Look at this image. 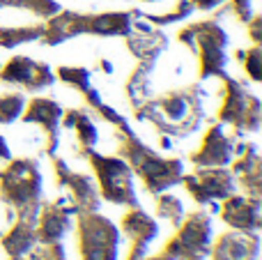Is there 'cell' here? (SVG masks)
Here are the masks:
<instances>
[{
	"instance_id": "cell-1",
	"label": "cell",
	"mask_w": 262,
	"mask_h": 260,
	"mask_svg": "<svg viewBox=\"0 0 262 260\" xmlns=\"http://www.w3.org/2000/svg\"><path fill=\"white\" fill-rule=\"evenodd\" d=\"M205 90L200 85H189L182 90H170L166 95L152 99L136 109L134 118L138 122H149L159 134H166L170 138H186L203 124Z\"/></svg>"
},
{
	"instance_id": "cell-2",
	"label": "cell",
	"mask_w": 262,
	"mask_h": 260,
	"mask_svg": "<svg viewBox=\"0 0 262 260\" xmlns=\"http://www.w3.org/2000/svg\"><path fill=\"white\" fill-rule=\"evenodd\" d=\"M115 138H118V157L131 166L134 175H138L143 187L147 189L152 196L170 189L172 184H180L182 175H184V164L180 159H163L159 157L152 147H147L134 129H115Z\"/></svg>"
},
{
	"instance_id": "cell-3",
	"label": "cell",
	"mask_w": 262,
	"mask_h": 260,
	"mask_svg": "<svg viewBox=\"0 0 262 260\" xmlns=\"http://www.w3.org/2000/svg\"><path fill=\"white\" fill-rule=\"evenodd\" d=\"M44 193L39 164L35 159H9L0 170V198L16 216L37 219Z\"/></svg>"
},
{
	"instance_id": "cell-4",
	"label": "cell",
	"mask_w": 262,
	"mask_h": 260,
	"mask_svg": "<svg viewBox=\"0 0 262 260\" xmlns=\"http://www.w3.org/2000/svg\"><path fill=\"white\" fill-rule=\"evenodd\" d=\"M180 44L189 46V51L198 53V76L200 81L212 76H226V46H228V32L219 23V16L205 18L184 26L177 32Z\"/></svg>"
},
{
	"instance_id": "cell-5",
	"label": "cell",
	"mask_w": 262,
	"mask_h": 260,
	"mask_svg": "<svg viewBox=\"0 0 262 260\" xmlns=\"http://www.w3.org/2000/svg\"><path fill=\"white\" fill-rule=\"evenodd\" d=\"M83 159L90 161L97 175V184H99V196L104 201L127 207L138 205L134 189V170L122 157H106L95 150H88L83 152Z\"/></svg>"
},
{
	"instance_id": "cell-6",
	"label": "cell",
	"mask_w": 262,
	"mask_h": 260,
	"mask_svg": "<svg viewBox=\"0 0 262 260\" xmlns=\"http://www.w3.org/2000/svg\"><path fill=\"white\" fill-rule=\"evenodd\" d=\"M223 81V101L219 106V122L230 124L237 134L258 132L262 120V104L260 99L242 81L232 76H221Z\"/></svg>"
},
{
	"instance_id": "cell-7",
	"label": "cell",
	"mask_w": 262,
	"mask_h": 260,
	"mask_svg": "<svg viewBox=\"0 0 262 260\" xmlns=\"http://www.w3.org/2000/svg\"><path fill=\"white\" fill-rule=\"evenodd\" d=\"M122 233L108 219L97 212L78 214V253L81 260H118Z\"/></svg>"
},
{
	"instance_id": "cell-8",
	"label": "cell",
	"mask_w": 262,
	"mask_h": 260,
	"mask_svg": "<svg viewBox=\"0 0 262 260\" xmlns=\"http://www.w3.org/2000/svg\"><path fill=\"white\" fill-rule=\"evenodd\" d=\"M180 184L191 193L195 203L207 205L209 214L219 212V201L235 193V175L226 166H214V168H195L193 173L182 175Z\"/></svg>"
},
{
	"instance_id": "cell-9",
	"label": "cell",
	"mask_w": 262,
	"mask_h": 260,
	"mask_svg": "<svg viewBox=\"0 0 262 260\" xmlns=\"http://www.w3.org/2000/svg\"><path fill=\"white\" fill-rule=\"evenodd\" d=\"M212 240L209 212H193L182 219V224L177 226V233L166 242L161 253L170 260H182L186 256H207Z\"/></svg>"
},
{
	"instance_id": "cell-10",
	"label": "cell",
	"mask_w": 262,
	"mask_h": 260,
	"mask_svg": "<svg viewBox=\"0 0 262 260\" xmlns=\"http://www.w3.org/2000/svg\"><path fill=\"white\" fill-rule=\"evenodd\" d=\"M62 106L51 97H35L26 101L21 118L26 124H37L44 134V155L55 157L60 145V120H62Z\"/></svg>"
},
{
	"instance_id": "cell-11",
	"label": "cell",
	"mask_w": 262,
	"mask_h": 260,
	"mask_svg": "<svg viewBox=\"0 0 262 260\" xmlns=\"http://www.w3.org/2000/svg\"><path fill=\"white\" fill-rule=\"evenodd\" d=\"M53 159V170L58 178V187H67L69 189V201L76 207V214H88V212H97L99 210V189L97 182L85 173H76L69 168V164L60 157H51Z\"/></svg>"
},
{
	"instance_id": "cell-12",
	"label": "cell",
	"mask_w": 262,
	"mask_h": 260,
	"mask_svg": "<svg viewBox=\"0 0 262 260\" xmlns=\"http://www.w3.org/2000/svg\"><path fill=\"white\" fill-rule=\"evenodd\" d=\"M76 207L72 205L69 198H58V201L44 203L41 201L39 212L35 219V235L39 244L51 242H62V237L74 228V219Z\"/></svg>"
},
{
	"instance_id": "cell-13",
	"label": "cell",
	"mask_w": 262,
	"mask_h": 260,
	"mask_svg": "<svg viewBox=\"0 0 262 260\" xmlns=\"http://www.w3.org/2000/svg\"><path fill=\"white\" fill-rule=\"evenodd\" d=\"M0 81L9 85H21L23 90H44L55 83V74L46 62L28 58V55H14L0 67Z\"/></svg>"
},
{
	"instance_id": "cell-14",
	"label": "cell",
	"mask_w": 262,
	"mask_h": 260,
	"mask_svg": "<svg viewBox=\"0 0 262 260\" xmlns=\"http://www.w3.org/2000/svg\"><path fill=\"white\" fill-rule=\"evenodd\" d=\"M235 136L226 134L223 124H209L198 150L189 155V161L195 168H214V166H230L235 157Z\"/></svg>"
},
{
	"instance_id": "cell-15",
	"label": "cell",
	"mask_w": 262,
	"mask_h": 260,
	"mask_svg": "<svg viewBox=\"0 0 262 260\" xmlns=\"http://www.w3.org/2000/svg\"><path fill=\"white\" fill-rule=\"evenodd\" d=\"M219 214L230 228L260 233L262 228V203L260 198H251L244 193H230L219 205Z\"/></svg>"
},
{
	"instance_id": "cell-16",
	"label": "cell",
	"mask_w": 262,
	"mask_h": 260,
	"mask_svg": "<svg viewBox=\"0 0 262 260\" xmlns=\"http://www.w3.org/2000/svg\"><path fill=\"white\" fill-rule=\"evenodd\" d=\"M260 235L251 230H228L212 240L209 260H258Z\"/></svg>"
},
{
	"instance_id": "cell-17",
	"label": "cell",
	"mask_w": 262,
	"mask_h": 260,
	"mask_svg": "<svg viewBox=\"0 0 262 260\" xmlns=\"http://www.w3.org/2000/svg\"><path fill=\"white\" fill-rule=\"evenodd\" d=\"M85 35V14L78 12H62L53 14L51 18H46L44 30H41V44L46 46H58L62 41L72 39V37Z\"/></svg>"
},
{
	"instance_id": "cell-18",
	"label": "cell",
	"mask_w": 262,
	"mask_h": 260,
	"mask_svg": "<svg viewBox=\"0 0 262 260\" xmlns=\"http://www.w3.org/2000/svg\"><path fill=\"white\" fill-rule=\"evenodd\" d=\"M127 46L138 60H152L154 62L166 51L168 37L161 30H154L149 23H136L134 18L131 32L127 35Z\"/></svg>"
},
{
	"instance_id": "cell-19",
	"label": "cell",
	"mask_w": 262,
	"mask_h": 260,
	"mask_svg": "<svg viewBox=\"0 0 262 260\" xmlns=\"http://www.w3.org/2000/svg\"><path fill=\"white\" fill-rule=\"evenodd\" d=\"M138 9L134 12H104V14H85V35L99 37H127L134 26V16H138Z\"/></svg>"
},
{
	"instance_id": "cell-20",
	"label": "cell",
	"mask_w": 262,
	"mask_h": 260,
	"mask_svg": "<svg viewBox=\"0 0 262 260\" xmlns=\"http://www.w3.org/2000/svg\"><path fill=\"white\" fill-rule=\"evenodd\" d=\"M5 253L9 258H21L28 256L32 251V247L37 244V235H35V219L28 216H16V221L12 224V228L3 235L0 240Z\"/></svg>"
},
{
	"instance_id": "cell-21",
	"label": "cell",
	"mask_w": 262,
	"mask_h": 260,
	"mask_svg": "<svg viewBox=\"0 0 262 260\" xmlns=\"http://www.w3.org/2000/svg\"><path fill=\"white\" fill-rule=\"evenodd\" d=\"M118 228H120V233H124L131 240V244H145V247H149V244L159 237L157 221L149 214H145L138 205L131 207L127 214L122 216Z\"/></svg>"
},
{
	"instance_id": "cell-22",
	"label": "cell",
	"mask_w": 262,
	"mask_h": 260,
	"mask_svg": "<svg viewBox=\"0 0 262 260\" xmlns=\"http://www.w3.org/2000/svg\"><path fill=\"white\" fill-rule=\"evenodd\" d=\"M60 124H62V127H67V129H74L76 141H78V147H76V155L78 157H83V152H88V150H95L97 141H99V132H97L95 120L88 115V111H83V109L64 111Z\"/></svg>"
},
{
	"instance_id": "cell-23",
	"label": "cell",
	"mask_w": 262,
	"mask_h": 260,
	"mask_svg": "<svg viewBox=\"0 0 262 260\" xmlns=\"http://www.w3.org/2000/svg\"><path fill=\"white\" fill-rule=\"evenodd\" d=\"M152 69H154V62L152 60H138L136 69L131 72V76L127 78V97L131 101L134 109H138L140 104L152 97V90H149V76H152Z\"/></svg>"
},
{
	"instance_id": "cell-24",
	"label": "cell",
	"mask_w": 262,
	"mask_h": 260,
	"mask_svg": "<svg viewBox=\"0 0 262 260\" xmlns=\"http://www.w3.org/2000/svg\"><path fill=\"white\" fill-rule=\"evenodd\" d=\"M44 23H32V26H16V28H0V46L3 49H16L28 41H37L41 37Z\"/></svg>"
},
{
	"instance_id": "cell-25",
	"label": "cell",
	"mask_w": 262,
	"mask_h": 260,
	"mask_svg": "<svg viewBox=\"0 0 262 260\" xmlns=\"http://www.w3.org/2000/svg\"><path fill=\"white\" fill-rule=\"evenodd\" d=\"M154 212H157L159 219L170 221L175 228L182 224V219H184V205H182V201L177 196H172V193H163V191L157 193Z\"/></svg>"
},
{
	"instance_id": "cell-26",
	"label": "cell",
	"mask_w": 262,
	"mask_h": 260,
	"mask_svg": "<svg viewBox=\"0 0 262 260\" xmlns=\"http://www.w3.org/2000/svg\"><path fill=\"white\" fill-rule=\"evenodd\" d=\"M26 109V97L23 92H7L0 95V124H12L21 118Z\"/></svg>"
},
{
	"instance_id": "cell-27",
	"label": "cell",
	"mask_w": 262,
	"mask_h": 260,
	"mask_svg": "<svg viewBox=\"0 0 262 260\" xmlns=\"http://www.w3.org/2000/svg\"><path fill=\"white\" fill-rule=\"evenodd\" d=\"M237 60H239V64L244 67V72L249 74V78L253 83H260L262 81V49L258 44H253L251 49H239L237 51Z\"/></svg>"
},
{
	"instance_id": "cell-28",
	"label": "cell",
	"mask_w": 262,
	"mask_h": 260,
	"mask_svg": "<svg viewBox=\"0 0 262 260\" xmlns=\"http://www.w3.org/2000/svg\"><path fill=\"white\" fill-rule=\"evenodd\" d=\"M193 5L189 3V0H177V5L170 9V12L166 14H147V23L149 26H168V23H177V21H184V18H189L191 14H193Z\"/></svg>"
},
{
	"instance_id": "cell-29",
	"label": "cell",
	"mask_w": 262,
	"mask_h": 260,
	"mask_svg": "<svg viewBox=\"0 0 262 260\" xmlns=\"http://www.w3.org/2000/svg\"><path fill=\"white\" fill-rule=\"evenodd\" d=\"M55 78H60L62 83L72 85L74 90H78V92H85L88 88H92V83H90L92 74H90V69H85V67H58Z\"/></svg>"
},
{
	"instance_id": "cell-30",
	"label": "cell",
	"mask_w": 262,
	"mask_h": 260,
	"mask_svg": "<svg viewBox=\"0 0 262 260\" xmlns=\"http://www.w3.org/2000/svg\"><path fill=\"white\" fill-rule=\"evenodd\" d=\"M7 7L28 9L30 14H35L39 18H51L53 14L60 12L58 0H7Z\"/></svg>"
},
{
	"instance_id": "cell-31",
	"label": "cell",
	"mask_w": 262,
	"mask_h": 260,
	"mask_svg": "<svg viewBox=\"0 0 262 260\" xmlns=\"http://www.w3.org/2000/svg\"><path fill=\"white\" fill-rule=\"evenodd\" d=\"M237 182L242 187V191H244V196H251V198H262V164L255 166L253 170H249V173H242L237 175Z\"/></svg>"
},
{
	"instance_id": "cell-32",
	"label": "cell",
	"mask_w": 262,
	"mask_h": 260,
	"mask_svg": "<svg viewBox=\"0 0 262 260\" xmlns=\"http://www.w3.org/2000/svg\"><path fill=\"white\" fill-rule=\"evenodd\" d=\"M30 260H67L62 242H51V244H39L37 242L32 247V251L28 253Z\"/></svg>"
},
{
	"instance_id": "cell-33",
	"label": "cell",
	"mask_w": 262,
	"mask_h": 260,
	"mask_svg": "<svg viewBox=\"0 0 262 260\" xmlns=\"http://www.w3.org/2000/svg\"><path fill=\"white\" fill-rule=\"evenodd\" d=\"M228 9H230V12L237 16V21H242L244 26L255 14L253 12V0H228Z\"/></svg>"
},
{
	"instance_id": "cell-34",
	"label": "cell",
	"mask_w": 262,
	"mask_h": 260,
	"mask_svg": "<svg viewBox=\"0 0 262 260\" xmlns=\"http://www.w3.org/2000/svg\"><path fill=\"white\" fill-rule=\"evenodd\" d=\"M246 28H249V37L253 39V44H262V16L260 14H253L251 16V21L246 23Z\"/></svg>"
},
{
	"instance_id": "cell-35",
	"label": "cell",
	"mask_w": 262,
	"mask_h": 260,
	"mask_svg": "<svg viewBox=\"0 0 262 260\" xmlns=\"http://www.w3.org/2000/svg\"><path fill=\"white\" fill-rule=\"evenodd\" d=\"M193 5V9H200V12H214L216 7L226 5L228 0H189Z\"/></svg>"
},
{
	"instance_id": "cell-36",
	"label": "cell",
	"mask_w": 262,
	"mask_h": 260,
	"mask_svg": "<svg viewBox=\"0 0 262 260\" xmlns=\"http://www.w3.org/2000/svg\"><path fill=\"white\" fill-rule=\"evenodd\" d=\"M12 159V150H9V143L5 136H0V161H9Z\"/></svg>"
},
{
	"instance_id": "cell-37",
	"label": "cell",
	"mask_w": 262,
	"mask_h": 260,
	"mask_svg": "<svg viewBox=\"0 0 262 260\" xmlns=\"http://www.w3.org/2000/svg\"><path fill=\"white\" fill-rule=\"evenodd\" d=\"M99 67H101V72H104V74H113V62H111V60L101 58L99 60Z\"/></svg>"
},
{
	"instance_id": "cell-38",
	"label": "cell",
	"mask_w": 262,
	"mask_h": 260,
	"mask_svg": "<svg viewBox=\"0 0 262 260\" xmlns=\"http://www.w3.org/2000/svg\"><path fill=\"white\" fill-rule=\"evenodd\" d=\"M143 260H170V258L163 256V253H157V256H145Z\"/></svg>"
},
{
	"instance_id": "cell-39",
	"label": "cell",
	"mask_w": 262,
	"mask_h": 260,
	"mask_svg": "<svg viewBox=\"0 0 262 260\" xmlns=\"http://www.w3.org/2000/svg\"><path fill=\"white\" fill-rule=\"evenodd\" d=\"M182 260H207V256H186V258H182Z\"/></svg>"
},
{
	"instance_id": "cell-40",
	"label": "cell",
	"mask_w": 262,
	"mask_h": 260,
	"mask_svg": "<svg viewBox=\"0 0 262 260\" xmlns=\"http://www.w3.org/2000/svg\"><path fill=\"white\" fill-rule=\"evenodd\" d=\"M9 260H30V258H26V256H21V258H9Z\"/></svg>"
},
{
	"instance_id": "cell-41",
	"label": "cell",
	"mask_w": 262,
	"mask_h": 260,
	"mask_svg": "<svg viewBox=\"0 0 262 260\" xmlns=\"http://www.w3.org/2000/svg\"><path fill=\"white\" fill-rule=\"evenodd\" d=\"M143 3H157V0H143Z\"/></svg>"
}]
</instances>
